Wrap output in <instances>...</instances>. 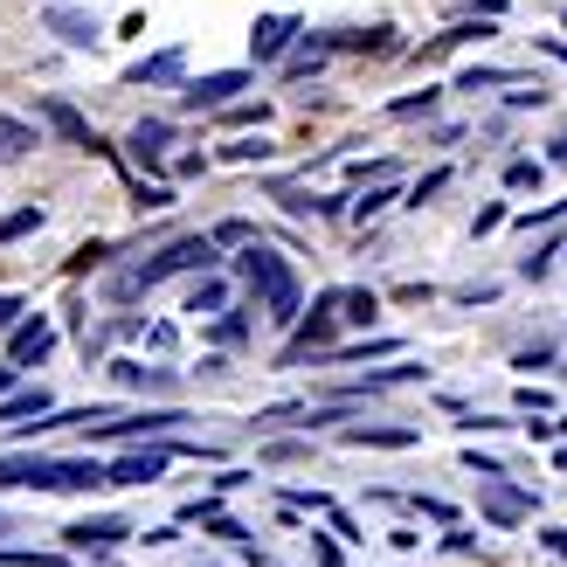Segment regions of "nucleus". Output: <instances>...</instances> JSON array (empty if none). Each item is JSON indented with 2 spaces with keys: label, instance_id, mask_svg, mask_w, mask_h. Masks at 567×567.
<instances>
[{
  "label": "nucleus",
  "instance_id": "obj_10",
  "mask_svg": "<svg viewBox=\"0 0 567 567\" xmlns=\"http://www.w3.org/2000/svg\"><path fill=\"white\" fill-rule=\"evenodd\" d=\"M28 415H49V388H21V394L0 402V422H8V430H28Z\"/></svg>",
  "mask_w": 567,
  "mask_h": 567
},
{
  "label": "nucleus",
  "instance_id": "obj_5",
  "mask_svg": "<svg viewBox=\"0 0 567 567\" xmlns=\"http://www.w3.org/2000/svg\"><path fill=\"white\" fill-rule=\"evenodd\" d=\"M236 91H249V76H243V70H215V76H202V83H187L181 104H187V111H229Z\"/></svg>",
  "mask_w": 567,
  "mask_h": 567
},
{
  "label": "nucleus",
  "instance_id": "obj_28",
  "mask_svg": "<svg viewBox=\"0 0 567 567\" xmlns=\"http://www.w3.org/2000/svg\"><path fill=\"white\" fill-rule=\"evenodd\" d=\"M554 159H560V166H567V138H554Z\"/></svg>",
  "mask_w": 567,
  "mask_h": 567
},
{
  "label": "nucleus",
  "instance_id": "obj_19",
  "mask_svg": "<svg viewBox=\"0 0 567 567\" xmlns=\"http://www.w3.org/2000/svg\"><path fill=\"white\" fill-rule=\"evenodd\" d=\"M42 229V208H14V215H0V243H21V236H35Z\"/></svg>",
  "mask_w": 567,
  "mask_h": 567
},
{
  "label": "nucleus",
  "instance_id": "obj_4",
  "mask_svg": "<svg viewBox=\"0 0 567 567\" xmlns=\"http://www.w3.org/2000/svg\"><path fill=\"white\" fill-rule=\"evenodd\" d=\"M332 319H339V291H319L311 319H298V339H291V353H284V367L305 360V353H332Z\"/></svg>",
  "mask_w": 567,
  "mask_h": 567
},
{
  "label": "nucleus",
  "instance_id": "obj_11",
  "mask_svg": "<svg viewBox=\"0 0 567 567\" xmlns=\"http://www.w3.org/2000/svg\"><path fill=\"white\" fill-rule=\"evenodd\" d=\"M42 118H49L55 132H63V138H70V146H97V132H91V125H83V118H76V111L63 104V97H49V104H42Z\"/></svg>",
  "mask_w": 567,
  "mask_h": 567
},
{
  "label": "nucleus",
  "instance_id": "obj_29",
  "mask_svg": "<svg viewBox=\"0 0 567 567\" xmlns=\"http://www.w3.org/2000/svg\"><path fill=\"white\" fill-rule=\"evenodd\" d=\"M554 464H560V471H567V443H560V457H554Z\"/></svg>",
  "mask_w": 567,
  "mask_h": 567
},
{
  "label": "nucleus",
  "instance_id": "obj_16",
  "mask_svg": "<svg viewBox=\"0 0 567 567\" xmlns=\"http://www.w3.org/2000/svg\"><path fill=\"white\" fill-rule=\"evenodd\" d=\"M485 513H492L498 526H513V519H526V513H533V505H526L519 492H505V485H492V492H485Z\"/></svg>",
  "mask_w": 567,
  "mask_h": 567
},
{
  "label": "nucleus",
  "instance_id": "obj_13",
  "mask_svg": "<svg viewBox=\"0 0 567 567\" xmlns=\"http://www.w3.org/2000/svg\"><path fill=\"white\" fill-rule=\"evenodd\" d=\"M42 146V132L35 125H21V118H8L0 111V159H21V153H35Z\"/></svg>",
  "mask_w": 567,
  "mask_h": 567
},
{
  "label": "nucleus",
  "instance_id": "obj_20",
  "mask_svg": "<svg viewBox=\"0 0 567 567\" xmlns=\"http://www.w3.org/2000/svg\"><path fill=\"white\" fill-rule=\"evenodd\" d=\"M221 305H229V284H215V277L187 298V311H202V319H208V311H221Z\"/></svg>",
  "mask_w": 567,
  "mask_h": 567
},
{
  "label": "nucleus",
  "instance_id": "obj_18",
  "mask_svg": "<svg viewBox=\"0 0 567 567\" xmlns=\"http://www.w3.org/2000/svg\"><path fill=\"white\" fill-rule=\"evenodd\" d=\"M132 153H138V159H159V153H166V118H146V125H138V132H132Z\"/></svg>",
  "mask_w": 567,
  "mask_h": 567
},
{
  "label": "nucleus",
  "instance_id": "obj_3",
  "mask_svg": "<svg viewBox=\"0 0 567 567\" xmlns=\"http://www.w3.org/2000/svg\"><path fill=\"white\" fill-rule=\"evenodd\" d=\"M215 264V236H181V243H166L153 264H138V270H125L118 277V291L132 298V291H153V284H166V277H181V270H208Z\"/></svg>",
  "mask_w": 567,
  "mask_h": 567
},
{
  "label": "nucleus",
  "instance_id": "obj_26",
  "mask_svg": "<svg viewBox=\"0 0 567 567\" xmlns=\"http://www.w3.org/2000/svg\"><path fill=\"white\" fill-rule=\"evenodd\" d=\"M14 374H21V367H8V360H0V402H8V388H14Z\"/></svg>",
  "mask_w": 567,
  "mask_h": 567
},
{
  "label": "nucleus",
  "instance_id": "obj_12",
  "mask_svg": "<svg viewBox=\"0 0 567 567\" xmlns=\"http://www.w3.org/2000/svg\"><path fill=\"white\" fill-rule=\"evenodd\" d=\"M125 519H83V526H70V547H118L125 540Z\"/></svg>",
  "mask_w": 567,
  "mask_h": 567
},
{
  "label": "nucleus",
  "instance_id": "obj_15",
  "mask_svg": "<svg viewBox=\"0 0 567 567\" xmlns=\"http://www.w3.org/2000/svg\"><path fill=\"white\" fill-rule=\"evenodd\" d=\"M347 443H360V450H409L415 430H374V422H360V430H347Z\"/></svg>",
  "mask_w": 567,
  "mask_h": 567
},
{
  "label": "nucleus",
  "instance_id": "obj_24",
  "mask_svg": "<svg viewBox=\"0 0 567 567\" xmlns=\"http://www.w3.org/2000/svg\"><path fill=\"white\" fill-rule=\"evenodd\" d=\"M443 187H450V174H443V166H436V174H430V181H422V187H415V208H422V202H430V194H443Z\"/></svg>",
  "mask_w": 567,
  "mask_h": 567
},
{
  "label": "nucleus",
  "instance_id": "obj_14",
  "mask_svg": "<svg viewBox=\"0 0 567 567\" xmlns=\"http://www.w3.org/2000/svg\"><path fill=\"white\" fill-rule=\"evenodd\" d=\"M181 63H187L181 49H159V55H146V63H132V83H174Z\"/></svg>",
  "mask_w": 567,
  "mask_h": 567
},
{
  "label": "nucleus",
  "instance_id": "obj_23",
  "mask_svg": "<svg viewBox=\"0 0 567 567\" xmlns=\"http://www.w3.org/2000/svg\"><path fill=\"white\" fill-rule=\"evenodd\" d=\"M430 104H436V91H422V97H402V104H394V118H422Z\"/></svg>",
  "mask_w": 567,
  "mask_h": 567
},
{
  "label": "nucleus",
  "instance_id": "obj_22",
  "mask_svg": "<svg viewBox=\"0 0 567 567\" xmlns=\"http://www.w3.org/2000/svg\"><path fill=\"white\" fill-rule=\"evenodd\" d=\"M388 202H394V194H388V187H374V194H367V202H353V215H360V221H374V215H381Z\"/></svg>",
  "mask_w": 567,
  "mask_h": 567
},
{
  "label": "nucleus",
  "instance_id": "obj_27",
  "mask_svg": "<svg viewBox=\"0 0 567 567\" xmlns=\"http://www.w3.org/2000/svg\"><path fill=\"white\" fill-rule=\"evenodd\" d=\"M540 540H547V547H554V554L567 560V533H540Z\"/></svg>",
  "mask_w": 567,
  "mask_h": 567
},
{
  "label": "nucleus",
  "instance_id": "obj_17",
  "mask_svg": "<svg viewBox=\"0 0 567 567\" xmlns=\"http://www.w3.org/2000/svg\"><path fill=\"white\" fill-rule=\"evenodd\" d=\"M339 311H347L353 326H374V319H381V298H374V291H339Z\"/></svg>",
  "mask_w": 567,
  "mask_h": 567
},
{
  "label": "nucleus",
  "instance_id": "obj_8",
  "mask_svg": "<svg viewBox=\"0 0 567 567\" xmlns=\"http://www.w3.org/2000/svg\"><path fill=\"white\" fill-rule=\"evenodd\" d=\"M291 35H298V14H264L257 35H249V49H257V63H270V55H284Z\"/></svg>",
  "mask_w": 567,
  "mask_h": 567
},
{
  "label": "nucleus",
  "instance_id": "obj_7",
  "mask_svg": "<svg viewBox=\"0 0 567 567\" xmlns=\"http://www.w3.org/2000/svg\"><path fill=\"white\" fill-rule=\"evenodd\" d=\"M166 457H174V450H132V457H118V464H111V485H153V477L166 471Z\"/></svg>",
  "mask_w": 567,
  "mask_h": 567
},
{
  "label": "nucleus",
  "instance_id": "obj_1",
  "mask_svg": "<svg viewBox=\"0 0 567 567\" xmlns=\"http://www.w3.org/2000/svg\"><path fill=\"white\" fill-rule=\"evenodd\" d=\"M8 485H28V492H91V485H111V471L76 457V464H55V457H0V492Z\"/></svg>",
  "mask_w": 567,
  "mask_h": 567
},
{
  "label": "nucleus",
  "instance_id": "obj_21",
  "mask_svg": "<svg viewBox=\"0 0 567 567\" xmlns=\"http://www.w3.org/2000/svg\"><path fill=\"white\" fill-rule=\"evenodd\" d=\"M505 187H540V159H513L505 166Z\"/></svg>",
  "mask_w": 567,
  "mask_h": 567
},
{
  "label": "nucleus",
  "instance_id": "obj_2",
  "mask_svg": "<svg viewBox=\"0 0 567 567\" xmlns=\"http://www.w3.org/2000/svg\"><path fill=\"white\" fill-rule=\"evenodd\" d=\"M243 277H249V291L270 305V319H277V326H291V319H298V277L284 270V257H270L264 243H249V249H243Z\"/></svg>",
  "mask_w": 567,
  "mask_h": 567
},
{
  "label": "nucleus",
  "instance_id": "obj_9",
  "mask_svg": "<svg viewBox=\"0 0 567 567\" xmlns=\"http://www.w3.org/2000/svg\"><path fill=\"white\" fill-rule=\"evenodd\" d=\"M42 21H49L70 49H91V42H97V21H91V14H76V8H42Z\"/></svg>",
  "mask_w": 567,
  "mask_h": 567
},
{
  "label": "nucleus",
  "instance_id": "obj_6",
  "mask_svg": "<svg viewBox=\"0 0 567 567\" xmlns=\"http://www.w3.org/2000/svg\"><path fill=\"white\" fill-rule=\"evenodd\" d=\"M49 347H55V326L49 319H21L14 339H8V367H35Z\"/></svg>",
  "mask_w": 567,
  "mask_h": 567
},
{
  "label": "nucleus",
  "instance_id": "obj_25",
  "mask_svg": "<svg viewBox=\"0 0 567 567\" xmlns=\"http://www.w3.org/2000/svg\"><path fill=\"white\" fill-rule=\"evenodd\" d=\"M14 319H21V298H0V332H8Z\"/></svg>",
  "mask_w": 567,
  "mask_h": 567
}]
</instances>
